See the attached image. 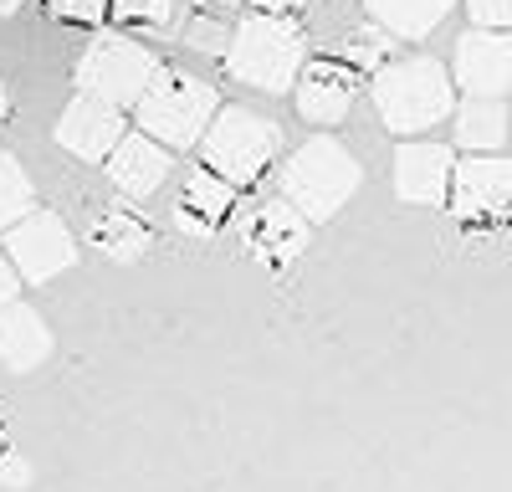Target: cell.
<instances>
[{"mask_svg": "<svg viewBox=\"0 0 512 492\" xmlns=\"http://www.w3.org/2000/svg\"><path fill=\"white\" fill-rule=\"evenodd\" d=\"M103 175L113 180V190L123 200H149L164 190V180L175 175V149H164L159 139H149L144 129H123V139L108 149Z\"/></svg>", "mask_w": 512, "mask_h": 492, "instance_id": "obj_12", "label": "cell"}, {"mask_svg": "<svg viewBox=\"0 0 512 492\" xmlns=\"http://www.w3.org/2000/svg\"><path fill=\"white\" fill-rule=\"evenodd\" d=\"M216 108H221V93L210 88L205 77L159 62V72L149 77V88L139 93V103L128 113H134V129H144L164 149L185 154V149L200 144V134H205V123H210Z\"/></svg>", "mask_w": 512, "mask_h": 492, "instance_id": "obj_4", "label": "cell"}, {"mask_svg": "<svg viewBox=\"0 0 512 492\" xmlns=\"http://www.w3.org/2000/svg\"><path fill=\"white\" fill-rule=\"evenodd\" d=\"M451 82L466 98H507L512 93V31H492V26L461 31L456 57H451Z\"/></svg>", "mask_w": 512, "mask_h": 492, "instance_id": "obj_10", "label": "cell"}, {"mask_svg": "<svg viewBox=\"0 0 512 492\" xmlns=\"http://www.w3.org/2000/svg\"><path fill=\"white\" fill-rule=\"evenodd\" d=\"M108 21L118 31H175L180 26V0H108Z\"/></svg>", "mask_w": 512, "mask_h": 492, "instance_id": "obj_20", "label": "cell"}, {"mask_svg": "<svg viewBox=\"0 0 512 492\" xmlns=\"http://www.w3.org/2000/svg\"><path fill=\"white\" fill-rule=\"evenodd\" d=\"M154 72H159V57L144 41L123 36V31H98L88 47H82L72 82H77V93H93L113 108H134Z\"/></svg>", "mask_w": 512, "mask_h": 492, "instance_id": "obj_6", "label": "cell"}, {"mask_svg": "<svg viewBox=\"0 0 512 492\" xmlns=\"http://www.w3.org/2000/svg\"><path fill=\"white\" fill-rule=\"evenodd\" d=\"M390 52H395V36L384 31V26H374V21H364L359 31L344 36V47H338V62H349V67L364 77V72H374V67L390 62Z\"/></svg>", "mask_w": 512, "mask_h": 492, "instance_id": "obj_22", "label": "cell"}, {"mask_svg": "<svg viewBox=\"0 0 512 492\" xmlns=\"http://www.w3.org/2000/svg\"><path fill=\"white\" fill-rule=\"evenodd\" d=\"M246 11H303L308 0H241Z\"/></svg>", "mask_w": 512, "mask_h": 492, "instance_id": "obj_28", "label": "cell"}, {"mask_svg": "<svg viewBox=\"0 0 512 492\" xmlns=\"http://www.w3.org/2000/svg\"><path fill=\"white\" fill-rule=\"evenodd\" d=\"M0 487H11V492L31 487V462L21 457L16 446H6V451H0Z\"/></svg>", "mask_w": 512, "mask_h": 492, "instance_id": "obj_25", "label": "cell"}, {"mask_svg": "<svg viewBox=\"0 0 512 492\" xmlns=\"http://www.w3.org/2000/svg\"><path fill=\"white\" fill-rule=\"evenodd\" d=\"M185 6H210V0H185Z\"/></svg>", "mask_w": 512, "mask_h": 492, "instance_id": "obj_32", "label": "cell"}, {"mask_svg": "<svg viewBox=\"0 0 512 492\" xmlns=\"http://www.w3.org/2000/svg\"><path fill=\"white\" fill-rule=\"evenodd\" d=\"M11 441H6V416H0V451H6Z\"/></svg>", "mask_w": 512, "mask_h": 492, "instance_id": "obj_31", "label": "cell"}, {"mask_svg": "<svg viewBox=\"0 0 512 492\" xmlns=\"http://www.w3.org/2000/svg\"><path fill=\"white\" fill-rule=\"evenodd\" d=\"M52 359V328L31 303L11 298L0 308V369L6 375H31Z\"/></svg>", "mask_w": 512, "mask_h": 492, "instance_id": "obj_16", "label": "cell"}, {"mask_svg": "<svg viewBox=\"0 0 512 492\" xmlns=\"http://www.w3.org/2000/svg\"><path fill=\"white\" fill-rule=\"evenodd\" d=\"M0 252L11 257L21 282H52L77 267V236L57 211H36L31 205L16 226L0 231Z\"/></svg>", "mask_w": 512, "mask_h": 492, "instance_id": "obj_7", "label": "cell"}, {"mask_svg": "<svg viewBox=\"0 0 512 492\" xmlns=\"http://www.w3.org/2000/svg\"><path fill=\"white\" fill-rule=\"evenodd\" d=\"M282 195L303 211L313 226H323V221H333L344 205L359 195V185H364V164L338 144V139H328V134H318V139H308V144H297L292 154H287V164H282Z\"/></svg>", "mask_w": 512, "mask_h": 492, "instance_id": "obj_5", "label": "cell"}, {"mask_svg": "<svg viewBox=\"0 0 512 492\" xmlns=\"http://www.w3.org/2000/svg\"><path fill=\"white\" fill-rule=\"evenodd\" d=\"M472 26H492V31H512V0H466Z\"/></svg>", "mask_w": 512, "mask_h": 492, "instance_id": "obj_24", "label": "cell"}, {"mask_svg": "<svg viewBox=\"0 0 512 492\" xmlns=\"http://www.w3.org/2000/svg\"><path fill=\"white\" fill-rule=\"evenodd\" d=\"M21 6H26V0H0V16H16Z\"/></svg>", "mask_w": 512, "mask_h": 492, "instance_id": "obj_30", "label": "cell"}, {"mask_svg": "<svg viewBox=\"0 0 512 492\" xmlns=\"http://www.w3.org/2000/svg\"><path fill=\"white\" fill-rule=\"evenodd\" d=\"M369 98H374V113L384 129L400 139H415V134L441 129L461 93L451 82V67H441L436 57H395V62L374 67Z\"/></svg>", "mask_w": 512, "mask_h": 492, "instance_id": "obj_2", "label": "cell"}, {"mask_svg": "<svg viewBox=\"0 0 512 492\" xmlns=\"http://www.w3.org/2000/svg\"><path fill=\"white\" fill-rule=\"evenodd\" d=\"M354 98H359V72L338 57H323V62H303L292 82V103H297V118L313 123V129H338L349 113H354Z\"/></svg>", "mask_w": 512, "mask_h": 492, "instance_id": "obj_11", "label": "cell"}, {"mask_svg": "<svg viewBox=\"0 0 512 492\" xmlns=\"http://www.w3.org/2000/svg\"><path fill=\"white\" fill-rule=\"evenodd\" d=\"M451 216L461 226H482V221H507L512 216V159L497 154H461L451 164Z\"/></svg>", "mask_w": 512, "mask_h": 492, "instance_id": "obj_8", "label": "cell"}, {"mask_svg": "<svg viewBox=\"0 0 512 492\" xmlns=\"http://www.w3.org/2000/svg\"><path fill=\"white\" fill-rule=\"evenodd\" d=\"M123 129H128V108H113L93 93H77L57 118V144L77 154L82 164H103L108 149L123 139Z\"/></svg>", "mask_w": 512, "mask_h": 492, "instance_id": "obj_13", "label": "cell"}, {"mask_svg": "<svg viewBox=\"0 0 512 492\" xmlns=\"http://www.w3.org/2000/svg\"><path fill=\"white\" fill-rule=\"evenodd\" d=\"M308 62V31L292 11H251L231 26L226 47H221V67L231 82L251 93H277L287 98L297 72Z\"/></svg>", "mask_w": 512, "mask_h": 492, "instance_id": "obj_1", "label": "cell"}, {"mask_svg": "<svg viewBox=\"0 0 512 492\" xmlns=\"http://www.w3.org/2000/svg\"><path fill=\"white\" fill-rule=\"evenodd\" d=\"M308 241H313V221L297 211L287 195L262 200L246 216V226H241V252L262 272H287L297 257L308 252Z\"/></svg>", "mask_w": 512, "mask_h": 492, "instance_id": "obj_9", "label": "cell"}, {"mask_svg": "<svg viewBox=\"0 0 512 492\" xmlns=\"http://www.w3.org/2000/svg\"><path fill=\"white\" fill-rule=\"evenodd\" d=\"M236 200H241V190L200 164V170H190L175 190V231H185L195 241H210L236 216Z\"/></svg>", "mask_w": 512, "mask_h": 492, "instance_id": "obj_15", "label": "cell"}, {"mask_svg": "<svg viewBox=\"0 0 512 492\" xmlns=\"http://www.w3.org/2000/svg\"><path fill=\"white\" fill-rule=\"evenodd\" d=\"M47 16L67 26H103L108 21V0H47Z\"/></svg>", "mask_w": 512, "mask_h": 492, "instance_id": "obj_23", "label": "cell"}, {"mask_svg": "<svg viewBox=\"0 0 512 492\" xmlns=\"http://www.w3.org/2000/svg\"><path fill=\"white\" fill-rule=\"evenodd\" d=\"M88 241L108 262H139V257H149V246H154V226L134 211V200H113V205H98L93 211Z\"/></svg>", "mask_w": 512, "mask_h": 492, "instance_id": "obj_17", "label": "cell"}, {"mask_svg": "<svg viewBox=\"0 0 512 492\" xmlns=\"http://www.w3.org/2000/svg\"><path fill=\"white\" fill-rule=\"evenodd\" d=\"M11 298H21V272L11 267V257L0 252V308H6Z\"/></svg>", "mask_w": 512, "mask_h": 492, "instance_id": "obj_27", "label": "cell"}, {"mask_svg": "<svg viewBox=\"0 0 512 492\" xmlns=\"http://www.w3.org/2000/svg\"><path fill=\"white\" fill-rule=\"evenodd\" d=\"M446 123H451V149H461V154H497L507 144V103L502 98H456Z\"/></svg>", "mask_w": 512, "mask_h": 492, "instance_id": "obj_18", "label": "cell"}, {"mask_svg": "<svg viewBox=\"0 0 512 492\" xmlns=\"http://www.w3.org/2000/svg\"><path fill=\"white\" fill-rule=\"evenodd\" d=\"M456 149L441 139H400L395 149V195L405 205H446Z\"/></svg>", "mask_w": 512, "mask_h": 492, "instance_id": "obj_14", "label": "cell"}, {"mask_svg": "<svg viewBox=\"0 0 512 492\" xmlns=\"http://www.w3.org/2000/svg\"><path fill=\"white\" fill-rule=\"evenodd\" d=\"M364 11L395 41H425L431 31H441V21L456 11V0H364Z\"/></svg>", "mask_w": 512, "mask_h": 492, "instance_id": "obj_19", "label": "cell"}, {"mask_svg": "<svg viewBox=\"0 0 512 492\" xmlns=\"http://www.w3.org/2000/svg\"><path fill=\"white\" fill-rule=\"evenodd\" d=\"M11 118V88H6V77H0V123Z\"/></svg>", "mask_w": 512, "mask_h": 492, "instance_id": "obj_29", "label": "cell"}, {"mask_svg": "<svg viewBox=\"0 0 512 492\" xmlns=\"http://www.w3.org/2000/svg\"><path fill=\"white\" fill-rule=\"evenodd\" d=\"M185 36H190V47H210V52L221 57V47H226V36H231V31H221L205 11H195V21H190V31H185Z\"/></svg>", "mask_w": 512, "mask_h": 492, "instance_id": "obj_26", "label": "cell"}, {"mask_svg": "<svg viewBox=\"0 0 512 492\" xmlns=\"http://www.w3.org/2000/svg\"><path fill=\"white\" fill-rule=\"evenodd\" d=\"M31 205H36V185L26 175V164L11 149H0V231L16 226Z\"/></svg>", "mask_w": 512, "mask_h": 492, "instance_id": "obj_21", "label": "cell"}, {"mask_svg": "<svg viewBox=\"0 0 512 492\" xmlns=\"http://www.w3.org/2000/svg\"><path fill=\"white\" fill-rule=\"evenodd\" d=\"M195 154H200V164L210 175L231 180L236 190H251V185H262L272 175V164L282 159V123L256 113V108L221 103L216 113H210Z\"/></svg>", "mask_w": 512, "mask_h": 492, "instance_id": "obj_3", "label": "cell"}]
</instances>
